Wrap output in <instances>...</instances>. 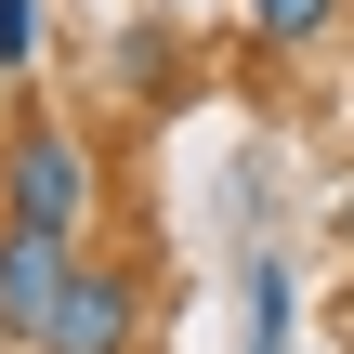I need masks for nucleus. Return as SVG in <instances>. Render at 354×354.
Here are the masks:
<instances>
[{
    "mask_svg": "<svg viewBox=\"0 0 354 354\" xmlns=\"http://www.w3.org/2000/svg\"><path fill=\"white\" fill-rule=\"evenodd\" d=\"M0 210L39 223V236H79V223H92V145H79L66 118H26V131L0 145Z\"/></svg>",
    "mask_w": 354,
    "mask_h": 354,
    "instance_id": "f257e3e1",
    "label": "nucleus"
},
{
    "mask_svg": "<svg viewBox=\"0 0 354 354\" xmlns=\"http://www.w3.org/2000/svg\"><path fill=\"white\" fill-rule=\"evenodd\" d=\"M131 342H145V276L79 250V276H66V302H53L39 354H131Z\"/></svg>",
    "mask_w": 354,
    "mask_h": 354,
    "instance_id": "f03ea898",
    "label": "nucleus"
},
{
    "mask_svg": "<svg viewBox=\"0 0 354 354\" xmlns=\"http://www.w3.org/2000/svg\"><path fill=\"white\" fill-rule=\"evenodd\" d=\"M66 276H79V236H39V223H13V236H0V342H13V354H39L53 302H66Z\"/></svg>",
    "mask_w": 354,
    "mask_h": 354,
    "instance_id": "7ed1b4c3",
    "label": "nucleus"
},
{
    "mask_svg": "<svg viewBox=\"0 0 354 354\" xmlns=\"http://www.w3.org/2000/svg\"><path fill=\"white\" fill-rule=\"evenodd\" d=\"M328 26H342V0H250V39L263 53H315Z\"/></svg>",
    "mask_w": 354,
    "mask_h": 354,
    "instance_id": "20e7f679",
    "label": "nucleus"
},
{
    "mask_svg": "<svg viewBox=\"0 0 354 354\" xmlns=\"http://www.w3.org/2000/svg\"><path fill=\"white\" fill-rule=\"evenodd\" d=\"M250 354H289V263H250Z\"/></svg>",
    "mask_w": 354,
    "mask_h": 354,
    "instance_id": "39448f33",
    "label": "nucleus"
},
{
    "mask_svg": "<svg viewBox=\"0 0 354 354\" xmlns=\"http://www.w3.org/2000/svg\"><path fill=\"white\" fill-rule=\"evenodd\" d=\"M118 79L158 92V79H171V26H118Z\"/></svg>",
    "mask_w": 354,
    "mask_h": 354,
    "instance_id": "423d86ee",
    "label": "nucleus"
},
{
    "mask_svg": "<svg viewBox=\"0 0 354 354\" xmlns=\"http://www.w3.org/2000/svg\"><path fill=\"white\" fill-rule=\"evenodd\" d=\"M39 53V0H0V66H26Z\"/></svg>",
    "mask_w": 354,
    "mask_h": 354,
    "instance_id": "0eeeda50",
    "label": "nucleus"
},
{
    "mask_svg": "<svg viewBox=\"0 0 354 354\" xmlns=\"http://www.w3.org/2000/svg\"><path fill=\"white\" fill-rule=\"evenodd\" d=\"M342 236H354V197H342Z\"/></svg>",
    "mask_w": 354,
    "mask_h": 354,
    "instance_id": "6e6552de",
    "label": "nucleus"
},
{
    "mask_svg": "<svg viewBox=\"0 0 354 354\" xmlns=\"http://www.w3.org/2000/svg\"><path fill=\"white\" fill-rule=\"evenodd\" d=\"M0 236H13V210H0Z\"/></svg>",
    "mask_w": 354,
    "mask_h": 354,
    "instance_id": "1a4fd4ad",
    "label": "nucleus"
}]
</instances>
